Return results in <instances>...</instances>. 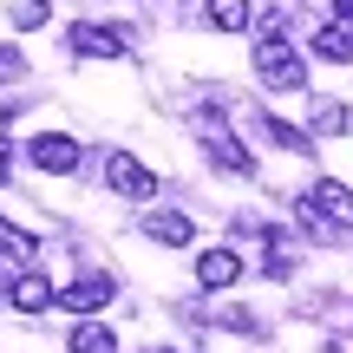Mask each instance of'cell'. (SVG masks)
I'll return each instance as SVG.
<instances>
[{
	"mask_svg": "<svg viewBox=\"0 0 353 353\" xmlns=\"http://www.w3.org/2000/svg\"><path fill=\"white\" fill-rule=\"evenodd\" d=\"M255 79H262L268 92H307V65H301V52L281 39V26H262V39H255Z\"/></svg>",
	"mask_w": 353,
	"mask_h": 353,
	"instance_id": "obj_1",
	"label": "cell"
},
{
	"mask_svg": "<svg viewBox=\"0 0 353 353\" xmlns=\"http://www.w3.org/2000/svg\"><path fill=\"white\" fill-rule=\"evenodd\" d=\"M105 183H112L118 196H131V203H151V196H157L151 164H138L131 151H112V157H105Z\"/></svg>",
	"mask_w": 353,
	"mask_h": 353,
	"instance_id": "obj_2",
	"label": "cell"
},
{
	"mask_svg": "<svg viewBox=\"0 0 353 353\" xmlns=\"http://www.w3.org/2000/svg\"><path fill=\"white\" fill-rule=\"evenodd\" d=\"M203 151H210V164H223L229 176H255V157L236 144V131H229L223 118H210V125H203Z\"/></svg>",
	"mask_w": 353,
	"mask_h": 353,
	"instance_id": "obj_3",
	"label": "cell"
},
{
	"mask_svg": "<svg viewBox=\"0 0 353 353\" xmlns=\"http://www.w3.org/2000/svg\"><path fill=\"white\" fill-rule=\"evenodd\" d=\"M72 52L79 59H125V26H99V20H79L72 33Z\"/></svg>",
	"mask_w": 353,
	"mask_h": 353,
	"instance_id": "obj_4",
	"label": "cell"
},
{
	"mask_svg": "<svg viewBox=\"0 0 353 353\" xmlns=\"http://www.w3.org/2000/svg\"><path fill=\"white\" fill-rule=\"evenodd\" d=\"M236 281H242V255H236V249H223V242H216V249L196 255V288L223 294V288H236Z\"/></svg>",
	"mask_w": 353,
	"mask_h": 353,
	"instance_id": "obj_5",
	"label": "cell"
},
{
	"mask_svg": "<svg viewBox=\"0 0 353 353\" xmlns=\"http://www.w3.org/2000/svg\"><path fill=\"white\" fill-rule=\"evenodd\" d=\"M7 301H13V314H46V307L59 301V288H52L39 268H20V275H13V288H7Z\"/></svg>",
	"mask_w": 353,
	"mask_h": 353,
	"instance_id": "obj_6",
	"label": "cell"
},
{
	"mask_svg": "<svg viewBox=\"0 0 353 353\" xmlns=\"http://www.w3.org/2000/svg\"><path fill=\"white\" fill-rule=\"evenodd\" d=\"M112 294H118V288H112V275H79L72 288H59V307H72L79 321H92L105 301H112Z\"/></svg>",
	"mask_w": 353,
	"mask_h": 353,
	"instance_id": "obj_7",
	"label": "cell"
},
{
	"mask_svg": "<svg viewBox=\"0 0 353 353\" xmlns=\"http://www.w3.org/2000/svg\"><path fill=\"white\" fill-rule=\"evenodd\" d=\"M144 236L164 242V249H190V242H196V223H190L183 210H144Z\"/></svg>",
	"mask_w": 353,
	"mask_h": 353,
	"instance_id": "obj_8",
	"label": "cell"
},
{
	"mask_svg": "<svg viewBox=\"0 0 353 353\" xmlns=\"http://www.w3.org/2000/svg\"><path fill=\"white\" fill-rule=\"evenodd\" d=\"M33 164L52 170V176H72L79 170V138H65V131H46V138H33Z\"/></svg>",
	"mask_w": 353,
	"mask_h": 353,
	"instance_id": "obj_9",
	"label": "cell"
},
{
	"mask_svg": "<svg viewBox=\"0 0 353 353\" xmlns=\"http://www.w3.org/2000/svg\"><path fill=\"white\" fill-rule=\"evenodd\" d=\"M307 46H314L321 59H334V65H347V59H353V26H347V20H321V26H314V39H307Z\"/></svg>",
	"mask_w": 353,
	"mask_h": 353,
	"instance_id": "obj_10",
	"label": "cell"
},
{
	"mask_svg": "<svg viewBox=\"0 0 353 353\" xmlns=\"http://www.w3.org/2000/svg\"><path fill=\"white\" fill-rule=\"evenodd\" d=\"M314 203H321V210H327L334 223H341L347 236H353V190L341 183V176H321V183H314Z\"/></svg>",
	"mask_w": 353,
	"mask_h": 353,
	"instance_id": "obj_11",
	"label": "cell"
},
{
	"mask_svg": "<svg viewBox=\"0 0 353 353\" xmlns=\"http://www.w3.org/2000/svg\"><path fill=\"white\" fill-rule=\"evenodd\" d=\"M0 262H13V268H33L39 262V242L26 236L20 223H7V216H0Z\"/></svg>",
	"mask_w": 353,
	"mask_h": 353,
	"instance_id": "obj_12",
	"label": "cell"
},
{
	"mask_svg": "<svg viewBox=\"0 0 353 353\" xmlns=\"http://www.w3.org/2000/svg\"><path fill=\"white\" fill-rule=\"evenodd\" d=\"M216 33H249V0H203Z\"/></svg>",
	"mask_w": 353,
	"mask_h": 353,
	"instance_id": "obj_13",
	"label": "cell"
},
{
	"mask_svg": "<svg viewBox=\"0 0 353 353\" xmlns=\"http://www.w3.org/2000/svg\"><path fill=\"white\" fill-rule=\"evenodd\" d=\"M65 347H72V353H118V334L105 327V321H79Z\"/></svg>",
	"mask_w": 353,
	"mask_h": 353,
	"instance_id": "obj_14",
	"label": "cell"
},
{
	"mask_svg": "<svg viewBox=\"0 0 353 353\" xmlns=\"http://www.w3.org/2000/svg\"><path fill=\"white\" fill-rule=\"evenodd\" d=\"M262 138L281 144V151H314V138H307L301 125H288V118H262Z\"/></svg>",
	"mask_w": 353,
	"mask_h": 353,
	"instance_id": "obj_15",
	"label": "cell"
},
{
	"mask_svg": "<svg viewBox=\"0 0 353 353\" xmlns=\"http://www.w3.org/2000/svg\"><path fill=\"white\" fill-rule=\"evenodd\" d=\"M307 125H314V138H341V131H347V105L341 99H321Z\"/></svg>",
	"mask_w": 353,
	"mask_h": 353,
	"instance_id": "obj_16",
	"label": "cell"
},
{
	"mask_svg": "<svg viewBox=\"0 0 353 353\" xmlns=\"http://www.w3.org/2000/svg\"><path fill=\"white\" fill-rule=\"evenodd\" d=\"M216 327H229V334H262V321H255L249 307H216Z\"/></svg>",
	"mask_w": 353,
	"mask_h": 353,
	"instance_id": "obj_17",
	"label": "cell"
},
{
	"mask_svg": "<svg viewBox=\"0 0 353 353\" xmlns=\"http://www.w3.org/2000/svg\"><path fill=\"white\" fill-rule=\"evenodd\" d=\"M46 13H52L46 0H20V7H13L7 20H13V26H46Z\"/></svg>",
	"mask_w": 353,
	"mask_h": 353,
	"instance_id": "obj_18",
	"label": "cell"
},
{
	"mask_svg": "<svg viewBox=\"0 0 353 353\" xmlns=\"http://www.w3.org/2000/svg\"><path fill=\"white\" fill-rule=\"evenodd\" d=\"M20 72H26V59L13 46H0V79H20Z\"/></svg>",
	"mask_w": 353,
	"mask_h": 353,
	"instance_id": "obj_19",
	"label": "cell"
},
{
	"mask_svg": "<svg viewBox=\"0 0 353 353\" xmlns=\"http://www.w3.org/2000/svg\"><path fill=\"white\" fill-rule=\"evenodd\" d=\"M7 176H13V144L0 138V183H7Z\"/></svg>",
	"mask_w": 353,
	"mask_h": 353,
	"instance_id": "obj_20",
	"label": "cell"
},
{
	"mask_svg": "<svg viewBox=\"0 0 353 353\" xmlns=\"http://www.w3.org/2000/svg\"><path fill=\"white\" fill-rule=\"evenodd\" d=\"M7 288H13V281H7V275H0V301H7Z\"/></svg>",
	"mask_w": 353,
	"mask_h": 353,
	"instance_id": "obj_21",
	"label": "cell"
},
{
	"mask_svg": "<svg viewBox=\"0 0 353 353\" xmlns=\"http://www.w3.org/2000/svg\"><path fill=\"white\" fill-rule=\"evenodd\" d=\"M157 353H170V347H157Z\"/></svg>",
	"mask_w": 353,
	"mask_h": 353,
	"instance_id": "obj_22",
	"label": "cell"
}]
</instances>
